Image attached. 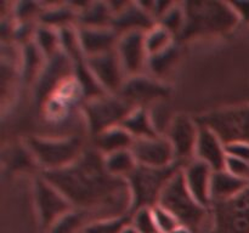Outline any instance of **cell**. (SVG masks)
<instances>
[{
  "label": "cell",
  "instance_id": "obj_17",
  "mask_svg": "<svg viewBox=\"0 0 249 233\" xmlns=\"http://www.w3.org/2000/svg\"><path fill=\"white\" fill-rule=\"evenodd\" d=\"M156 24V19L139 2H126L121 11L113 15L111 28L121 36L135 31L147 33Z\"/></svg>",
  "mask_w": 249,
  "mask_h": 233
},
{
  "label": "cell",
  "instance_id": "obj_22",
  "mask_svg": "<svg viewBox=\"0 0 249 233\" xmlns=\"http://www.w3.org/2000/svg\"><path fill=\"white\" fill-rule=\"evenodd\" d=\"M121 126H123L134 138H151L160 136L156 130L150 111L146 107H138L134 109Z\"/></svg>",
  "mask_w": 249,
  "mask_h": 233
},
{
  "label": "cell",
  "instance_id": "obj_6",
  "mask_svg": "<svg viewBox=\"0 0 249 233\" xmlns=\"http://www.w3.org/2000/svg\"><path fill=\"white\" fill-rule=\"evenodd\" d=\"M195 119L212 129L225 146L235 142L249 143V104L225 107Z\"/></svg>",
  "mask_w": 249,
  "mask_h": 233
},
{
  "label": "cell",
  "instance_id": "obj_16",
  "mask_svg": "<svg viewBox=\"0 0 249 233\" xmlns=\"http://www.w3.org/2000/svg\"><path fill=\"white\" fill-rule=\"evenodd\" d=\"M198 124V123H197ZM195 155L213 169V171L223 170L225 167L226 150L225 145L208 126L198 124V137H197Z\"/></svg>",
  "mask_w": 249,
  "mask_h": 233
},
{
  "label": "cell",
  "instance_id": "obj_28",
  "mask_svg": "<svg viewBox=\"0 0 249 233\" xmlns=\"http://www.w3.org/2000/svg\"><path fill=\"white\" fill-rule=\"evenodd\" d=\"M157 24L167 29L173 36L179 38L185 26L184 4L173 2V5L168 9V11L158 19Z\"/></svg>",
  "mask_w": 249,
  "mask_h": 233
},
{
  "label": "cell",
  "instance_id": "obj_35",
  "mask_svg": "<svg viewBox=\"0 0 249 233\" xmlns=\"http://www.w3.org/2000/svg\"><path fill=\"white\" fill-rule=\"evenodd\" d=\"M41 11L43 9L38 2H18L14 10L15 17L19 19L22 23L31 21L36 15L40 16Z\"/></svg>",
  "mask_w": 249,
  "mask_h": 233
},
{
  "label": "cell",
  "instance_id": "obj_27",
  "mask_svg": "<svg viewBox=\"0 0 249 233\" xmlns=\"http://www.w3.org/2000/svg\"><path fill=\"white\" fill-rule=\"evenodd\" d=\"M178 58H179V48L174 43L162 52L150 56L147 61V68L155 75L162 77L172 69Z\"/></svg>",
  "mask_w": 249,
  "mask_h": 233
},
{
  "label": "cell",
  "instance_id": "obj_38",
  "mask_svg": "<svg viewBox=\"0 0 249 233\" xmlns=\"http://www.w3.org/2000/svg\"><path fill=\"white\" fill-rule=\"evenodd\" d=\"M122 233H139V232H138V231L135 230V228L133 227V226L129 225L128 227L124 228V231H123V232H122Z\"/></svg>",
  "mask_w": 249,
  "mask_h": 233
},
{
  "label": "cell",
  "instance_id": "obj_24",
  "mask_svg": "<svg viewBox=\"0 0 249 233\" xmlns=\"http://www.w3.org/2000/svg\"><path fill=\"white\" fill-rule=\"evenodd\" d=\"M105 166L113 176L126 179V176L138 166V162L131 150H125L105 155Z\"/></svg>",
  "mask_w": 249,
  "mask_h": 233
},
{
  "label": "cell",
  "instance_id": "obj_29",
  "mask_svg": "<svg viewBox=\"0 0 249 233\" xmlns=\"http://www.w3.org/2000/svg\"><path fill=\"white\" fill-rule=\"evenodd\" d=\"M174 36L169 33L165 28L156 24L152 29L146 33V50H147L148 57L157 53L162 52L165 49L169 48L170 45L174 44L173 40Z\"/></svg>",
  "mask_w": 249,
  "mask_h": 233
},
{
  "label": "cell",
  "instance_id": "obj_5",
  "mask_svg": "<svg viewBox=\"0 0 249 233\" xmlns=\"http://www.w3.org/2000/svg\"><path fill=\"white\" fill-rule=\"evenodd\" d=\"M27 147L36 162L45 170L62 169L74 163L84 152L80 137L62 138L29 137Z\"/></svg>",
  "mask_w": 249,
  "mask_h": 233
},
{
  "label": "cell",
  "instance_id": "obj_39",
  "mask_svg": "<svg viewBox=\"0 0 249 233\" xmlns=\"http://www.w3.org/2000/svg\"><path fill=\"white\" fill-rule=\"evenodd\" d=\"M172 233H191V232H190V231L187 230V228H185V227H182V226H180L179 228H177V230H175V231H173Z\"/></svg>",
  "mask_w": 249,
  "mask_h": 233
},
{
  "label": "cell",
  "instance_id": "obj_18",
  "mask_svg": "<svg viewBox=\"0 0 249 233\" xmlns=\"http://www.w3.org/2000/svg\"><path fill=\"white\" fill-rule=\"evenodd\" d=\"M78 40L85 57L114 51L119 35L111 28H89L78 27Z\"/></svg>",
  "mask_w": 249,
  "mask_h": 233
},
{
  "label": "cell",
  "instance_id": "obj_33",
  "mask_svg": "<svg viewBox=\"0 0 249 233\" xmlns=\"http://www.w3.org/2000/svg\"><path fill=\"white\" fill-rule=\"evenodd\" d=\"M152 213L156 221V226H157L160 233H172L173 231L180 227L178 218L169 210L160 206V204L153 206Z\"/></svg>",
  "mask_w": 249,
  "mask_h": 233
},
{
  "label": "cell",
  "instance_id": "obj_37",
  "mask_svg": "<svg viewBox=\"0 0 249 233\" xmlns=\"http://www.w3.org/2000/svg\"><path fill=\"white\" fill-rule=\"evenodd\" d=\"M230 4L237 12L240 19L242 18L243 21L249 23V1H233Z\"/></svg>",
  "mask_w": 249,
  "mask_h": 233
},
{
  "label": "cell",
  "instance_id": "obj_19",
  "mask_svg": "<svg viewBox=\"0 0 249 233\" xmlns=\"http://www.w3.org/2000/svg\"><path fill=\"white\" fill-rule=\"evenodd\" d=\"M249 184L248 181L233 176L225 169L213 171L211 181L212 201L226 200L237 196Z\"/></svg>",
  "mask_w": 249,
  "mask_h": 233
},
{
  "label": "cell",
  "instance_id": "obj_12",
  "mask_svg": "<svg viewBox=\"0 0 249 233\" xmlns=\"http://www.w3.org/2000/svg\"><path fill=\"white\" fill-rule=\"evenodd\" d=\"M146 32H129L119 36L116 52L121 60L126 78L140 75L147 68L148 53L146 50Z\"/></svg>",
  "mask_w": 249,
  "mask_h": 233
},
{
  "label": "cell",
  "instance_id": "obj_13",
  "mask_svg": "<svg viewBox=\"0 0 249 233\" xmlns=\"http://www.w3.org/2000/svg\"><path fill=\"white\" fill-rule=\"evenodd\" d=\"M170 90L167 85L162 84L158 80L145 75H135L126 78L119 96L126 102L138 107H146L150 103H155L160 100H164L169 96Z\"/></svg>",
  "mask_w": 249,
  "mask_h": 233
},
{
  "label": "cell",
  "instance_id": "obj_20",
  "mask_svg": "<svg viewBox=\"0 0 249 233\" xmlns=\"http://www.w3.org/2000/svg\"><path fill=\"white\" fill-rule=\"evenodd\" d=\"M135 138L123 128L114 126L95 136V148L104 155L119 150H130Z\"/></svg>",
  "mask_w": 249,
  "mask_h": 233
},
{
  "label": "cell",
  "instance_id": "obj_26",
  "mask_svg": "<svg viewBox=\"0 0 249 233\" xmlns=\"http://www.w3.org/2000/svg\"><path fill=\"white\" fill-rule=\"evenodd\" d=\"M129 225H131V214L126 213L92 221L84 228V233H122Z\"/></svg>",
  "mask_w": 249,
  "mask_h": 233
},
{
  "label": "cell",
  "instance_id": "obj_23",
  "mask_svg": "<svg viewBox=\"0 0 249 233\" xmlns=\"http://www.w3.org/2000/svg\"><path fill=\"white\" fill-rule=\"evenodd\" d=\"M79 11L72 4H56L43 9L39 19L43 26L55 29H62L72 27L73 22H78Z\"/></svg>",
  "mask_w": 249,
  "mask_h": 233
},
{
  "label": "cell",
  "instance_id": "obj_4",
  "mask_svg": "<svg viewBox=\"0 0 249 233\" xmlns=\"http://www.w3.org/2000/svg\"><path fill=\"white\" fill-rule=\"evenodd\" d=\"M184 166L180 162H174L164 167L138 164L125 179L130 192V214L141 208H153L158 205L168 182L181 171Z\"/></svg>",
  "mask_w": 249,
  "mask_h": 233
},
{
  "label": "cell",
  "instance_id": "obj_14",
  "mask_svg": "<svg viewBox=\"0 0 249 233\" xmlns=\"http://www.w3.org/2000/svg\"><path fill=\"white\" fill-rule=\"evenodd\" d=\"M130 150L138 164L145 166L164 167L177 162L172 143L165 136L135 138Z\"/></svg>",
  "mask_w": 249,
  "mask_h": 233
},
{
  "label": "cell",
  "instance_id": "obj_10",
  "mask_svg": "<svg viewBox=\"0 0 249 233\" xmlns=\"http://www.w3.org/2000/svg\"><path fill=\"white\" fill-rule=\"evenodd\" d=\"M85 62L106 94L118 95L121 92L126 80V74L116 50L85 57Z\"/></svg>",
  "mask_w": 249,
  "mask_h": 233
},
{
  "label": "cell",
  "instance_id": "obj_15",
  "mask_svg": "<svg viewBox=\"0 0 249 233\" xmlns=\"http://www.w3.org/2000/svg\"><path fill=\"white\" fill-rule=\"evenodd\" d=\"M182 172L187 188L195 199L201 205L211 208V181L213 169L202 160L194 158L191 162L185 165Z\"/></svg>",
  "mask_w": 249,
  "mask_h": 233
},
{
  "label": "cell",
  "instance_id": "obj_9",
  "mask_svg": "<svg viewBox=\"0 0 249 233\" xmlns=\"http://www.w3.org/2000/svg\"><path fill=\"white\" fill-rule=\"evenodd\" d=\"M34 199L44 228H50L58 218L73 209L70 200L43 176L36 180Z\"/></svg>",
  "mask_w": 249,
  "mask_h": 233
},
{
  "label": "cell",
  "instance_id": "obj_30",
  "mask_svg": "<svg viewBox=\"0 0 249 233\" xmlns=\"http://www.w3.org/2000/svg\"><path fill=\"white\" fill-rule=\"evenodd\" d=\"M24 77L26 80L31 82L34 78V75H36L39 73L41 68V58L44 57L43 52L39 50V48L36 46V44L34 43V40L28 41V43L24 44Z\"/></svg>",
  "mask_w": 249,
  "mask_h": 233
},
{
  "label": "cell",
  "instance_id": "obj_7",
  "mask_svg": "<svg viewBox=\"0 0 249 233\" xmlns=\"http://www.w3.org/2000/svg\"><path fill=\"white\" fill-rule=\"evenodd\" d=\"M209 233H249V184L237 196L212 201Z\"/></svg>",
  "mask_w": 249,
  "mask_h": 233
},
{
  "label": "cell",
  "instance_id": "obj_1",
  "mask_svg": "<svg viewBox=\"0 0 249 233\" xmlns=\"http://www.w3.org/2000/svg\"><path fill=\"white\" fill-rule=\"evenodd\" d=\"M41 176L55 186L78 210L107 209L130 213V192L125 179L113 176L96 148L85 150L68 166L44 170Z\"/></svg>",
  "mask_w": 249,
  "mask_h": 233
},
{
  "label": "cell",
  "instance_id": "obj_21",
  "mask_svg": "<svg viewBox=\"0 0 249 233\" xmlns=\"http://www.w3.org/2000/svg\"><path fill=\"white\" fill-rule=\"evenodd\" d=\"M113 12L108 2H85L78 15V27L108 28L111 27Z\"/></svg>",
  "mask_w": 249,
  "mask_h": 233
},
{
  "label": "cell",
  "instance_id": "obj_2",
  "mask_svg": "<svg viewBox=\"0 0 249 233\" xmlns=\"http://www.w3.org/2000/svg\"><path fill=\"white\" fill-rule=\"evenodd\" d=\"M182 4L185 9V26L179 35L181 40L228 33L240 21L237 12L230 2L186 1Z\"/></svg>",
  "mask_w": 249,
  "mask_h": 233
},
{
  "label": "cell",
  "instance_id": "obj_32",
  "mask_svg": "<svg viewBox=\"0 0 249 233\" xmlns=\"http://www.w3.org/2000/svg\"><path fill=\"white\" fill-rule=\"evenodd\" d=\"M131 226L139 233H160L153 217L152 208H141L131 213Z\"/></svg>",
  "mask_w": 249,
  "mask_h": 233
},
{
  "label": "cell",
  "instance_id": "obj_36",
  "mask_svg": "<svg viewBox=\"0 0 249 233\" xmlns=\"http://www.w3.org/2000/svg\"><path fill=\"white\" fill-rule=\"evenodd\" d=\"M226 154L249 162V143L235 142L225 146Z\"/></svg>",
  "mask_w": 249,
  "mask_h": 233
},
{
  "label": "cell",
  "instance_id": "obj_8",
  "mask_svg": "<svg viewBox=\"0 0 249 233\" xmlns=\"http://www.w3.org/2000/svg\"><path fill=\"white\" fill-rule=\"evenodd\" d=\"M135 109L119 95L106 94L96 99L88 100L83 107L88 126L94 136L107 129L122 125L126 116Z\"/></svg>",
  "mask_w": 249,
  "mask_h": 233
},
{
  "label": "cell",
  "instance_id": "obj_31",
  "mask_svg": "<svg viewBox=\"0 0 249 233\" xmlns=\"http://www.w3.org/2000/svg\"><path fill=\"white\" fill-rule=\"evenodd\" d=\"M83 222H84V211L71 210L49 228L50 230L49 233H74Z\"/></svg>",
  "mask_w": 249,
  "mask_h": 233
},
{
  "label": "cell",
  "instance_id": "obj_3",
  "mask_svg": "<svg viewBox=\"0 0 249 233\" xmlns=\"http://www.w3.org/2000/svg\"><path fill=\"white\" fill-rule=\"evenodd\" d=\"M158 204L169 210L178 218L180 226L191 233H202L207 223L212 227L211 209L201 205L195 199L187 188L182 170L168 182Z\"/></svg>",
  "mask_w": 249,
  "mask_h": 233
},
{
  "label": "cell",
  "instance_id": "obj_11",
  "mask_svg": "<svg viewBox=\"0 0 249 233\" xmlns=\"http://www.w3.org/2000/svg\"><path fill=\"white\" fill-rule=\"evenodd\" d=\"M165 137L172 143L175 160L186 165L195 158L198 137V124L196 119L185 114L174 116Z\"/></svg>",
  "mask_w": 249,
  "mask_h": 233
},
{
  "label": "cell",
  "instance_id": "obj_34",
  "mask_svg": "<svg viewBox=\"0 0 249 233\" xmlns=\"http://www.w3.org/2000/svg\"><path fill=\"white\" fill-rule=\"evenodd\" d=\"M224 169L230 172L231 175H233V176L249 182V162L228 155Z\"/></svg>",
  "mask_w": 249,
  "mask_h": 233
},
{
  "label": "cell",
  "instance_id": "obj_25",
  "mask_svg": "<svg viewBox=\"0 0 249 233\" xmlns=\"http://www.w3.org/2000/svg\"><path fill=\"white\" fill-rule=\"evenodd\" d=\"M34 43L45 57L50 58L61 51L60 31L48 26H39L34 31Z\"/></svg>",
  "mask_w": 249,
  "mask_h": 233
}]
</instances>
